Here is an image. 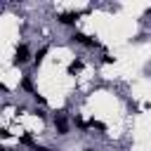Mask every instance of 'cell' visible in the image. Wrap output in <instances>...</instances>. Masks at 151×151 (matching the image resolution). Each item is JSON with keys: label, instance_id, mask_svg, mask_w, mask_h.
Wrapping results in <instances>:
<instances>
[{"label": "cell", "instance_id": "1", "mask_svg": "<svg viewBox=\"0 0 151 151\" xmlns=\"http://www.w3.org/2000/svg\"><path fill=\"white\" fill-rule=\"evenodd\" d=\"M83 151H97V149H92V146H87V149H83Z\"/></svg>", "mask_w": 151, "mask_h": 151}]
</instances>
